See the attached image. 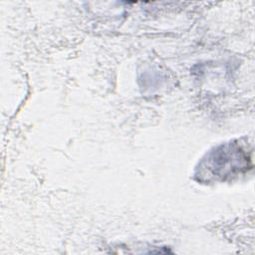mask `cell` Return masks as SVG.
<instances>
[{"label":"cell","mask_w":255,"mask_h":255,"mask_svg":"<svg viewBox=\"0 0 255 255\" xmlns=\"http://www.w3.org/2000/svg\"><path fill=\"white\" fill-rule=\"evenodd\" d=\"M209 159L211 161L210 168L215 169L214 173L227 175L235 170L240 171L242 168H246L249 157L240 146L231 144L216 149Z\"/></svg>","instance_id":"1"}]
</instances>
